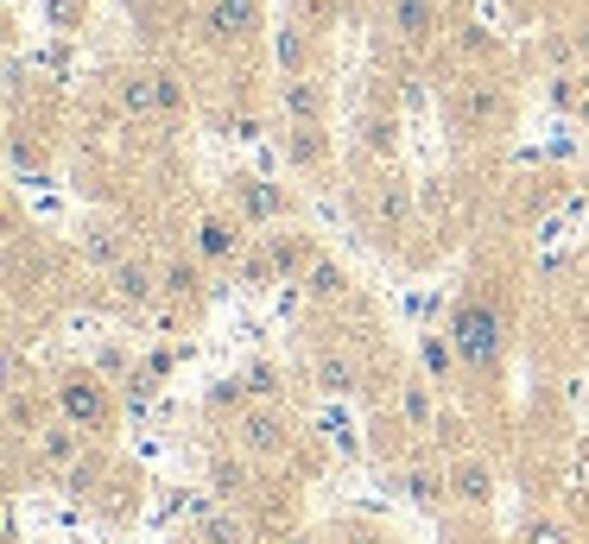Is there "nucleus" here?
<instances>
[{
    "label": "nucleus",
    "instance_id": "1",
    "mask_svg": "<svg viewBox=\"0 0 589 544\" xmlns=\"http://www.w3.org/2000/svg\"><path fill=\"white\" fill-rule=\"evenodd\" d=\"M450 342H456V355H463L469 374H488L494 355H501V317H494L481 298H469V304H456V317H450Z\"/></svg>",
    "mask_w": 589,
    "mask_h": 544
},
{
    "label": "nucleus",
    "instance_id": "2",
    "mask_svg": "<svg viewBox=\"0 0 589 544\" xmlns=\"http://www.w3.org/2000/svg\"><path fill=\"white\" fill-rule=\"evenodd\" d=\"M58 412L71 418L76 431H109L114 405L102 393V380L96 374H64V387H58Z\"/></svg>",
    "mask_w": 589,
    "mask_h": 544
},
{
    "label": "nucleus",
    "instance_id": "3",
    "mask_svg": "<svg viewBox=\"0 0 589 544\" xmlns=\"http://www.w3.org/2000/svg\"><path fill=\"white\" fill-rule=\"evenodd\" d=\"M260 20H266V7L260 0H203V38L210 45H248L260 33Z\"/></svg>",
    "mask_w": 589,
    "mask_h": 544
},
{
    "label": "nucleus",
    "instance_id": "4",
    "mask_svg": "<svg viewBox=\"0 0 589 544\" xmlns=\"http://www.w3.org/2000/svg\"><path fill=\"white\" fill-rule=\"evenodd\" d=\"M235 443L248 450V456H286L292 450V418L286 412H273V405H254V412H241V425H235Z\"/></svg>",
    "mask_w": 589,
    "mask_h": 544
},
{
    "label": "nucleus",
    "instance_id": "5",
    "mask_svg": "<svg viewBox=\"0 0 589 544\" xmlns=\"http://www.w3.org/2000/svg\"><path fill=\"white\" fill-rule=\"evenodd\" d=\"M387 33L400 45H431L438 38V0H387Z\"/></svg>",
    "mask_w": 589,
    "mask_h": 544
},
{
    "label": "nucleus",
    "instance_id": "6",
    "mask_svg": "<svg viewBox=\"0 0 589 544\" xmlns=\"http://www.w3.org/2000/svg\"><path fill=\"white\" fill-rule=\"evenodd\" d=\"M109 291H114V304L140 311V304H152V291H165V286L152 279V266H140V260H121V266H109Z\"/></svg>",
    "mask_w": 589,
    "mask_h": 544
},
{
    "label": "nucleus",
    "instance_id": "7",
    "mask_svg": "<svg viewBox=\"0 0 589 544\" xmlns=\"http://www.w3.org/2000/svg\"><path fill=\"white\" fill-rule=\"evenodd\" d=\"M38 463H45V469H76V463H83V431H76L71 418H64V425H51V431H38Z\"/></svg>",
    "mask_w": 589,
    "mask_h": 544
},
{
    "label": "nucleus",
    "instance_id": "8",
    "mask_svg": "<svg viewBox=\"0 0 589 544\" xmlns=\"http://www.w3.org/2000/svg\"><path fill=\"white\" fill-rule=\"evenodd\" d=\"M450 494H456V501H463V507H494V469H488V463H476V456H469V463H456V475H450Z\"/></svg>",
    "mask_w": 589,
    "mask_h": 544
},
{
    "label": "nucleus",
    "instance_id": "9",
    "mask_svg": "<svg viewBox=\"0 0 589 544\" xmlns=\"http://www.w3.org/2000/svg\"><path fill=\"white\" fill-rule=\"evenodd\" d=\"M494 114H501V89H488L481 76L456 83V121H463V127H481V121H494Z\"/></svg>",
    "mask_w": 589,
    "mask_h": 544
},
{
    "label": "nucleus",
    "instance_id": "10",
    "mask_svg": "<svg viewBox=\"0 0 589 544\" xmlns=\"http://www.w3.org/2000/svg\"><path fill=\"white\" fill-rule=\"evenodd\" d=\"M279 102H286V114H292L298 127H317V114H324V89H317L311 76H286Z\"/></svg>",
    "mask_w": 589,
    "mask_h": 544
},
{
    "label": "nucleus",
    "instance_id": "11",
    "mask_svg": "<svg viewBox=\"0 0 589 544\" xmlns=\"http://www.w3.org/2000/svg\"><path fill=\"white\" fill-rule=\"evenodd\" d=\"M235 248H241V228H235L228 216H203V222H197V260H228Z\"/></svg>",
    "mask_w": 589,
    "mask_h": 544
},
{
    "label": "nucleus",
    "instance_id": "12",
    "mask_svg": "<svg viewBox=\"0 0 589 544\" xmlns=\"http://www.w3.org/2000/svg\"><path fill=\"white\" fill-rule=\"evenodd\" d=\"M235 197H241V216L248 222H273L286 203H279V190H266L260 178H235Z\"/></svg>",
    "mask_w": 589,
    "mask_h": 544
},
{
    "label": "nucleus",
    "instance_id": "13",
    "mask_svg": "<svg viewBox=\"0 0 589 544\" xmlns=\"http://www.w3.org/2000/svg\"><path fill=\"white\" fill-rule=\"evenodd\" d=\"M121 109L127 114H159V71L121 76Z\"/></svg>",
    "mask_w": 589,
    "mask_h": 544
},
{
    "label": "nucleus",
    "instance_id": "14",
    "mask_svg": "<svg viewBox=\"0 0 589 544\" xmlns=\"http://www.w3.org/2000/svg\"><path fill=\"white\" fill-rule=\"evenodd\" d=\"M400 412H405V425H412V431H431V425H438V405H431V380H412V387L400 393Z\"/></svg>",
    "mask_w": 589,
    "mask_h": 544
},
{
    "label": "nucleus",
    "instance_id": "15",
    "mask_svg": "<svg viewBox=\"0 0 589 544\" xmlns=\"http://www.w3.org/2000/svg\"><path fill=\"white\" fill-rule=\"evenodd\" d=\"M311 374H317V387L336 393V400H342V393H355V362H349V355H317Z\"/></svg>",
    "mask_w": 589,
    "mask_h": 544
},
{
    "label": "nucleus",
    "instance_id": "16",
    "mask_svg": "<svg viewBox=\"0 0 589 544\" xmlns=\"http://www.w3.org/2000/svg\"><path fill=\"white\" fill-rule=\"evenodd\" d=\"M273 58H279V71H286V76H304V58H311V45H304V26H286V33H273Z\"/></svg>",
    "mask_w": 589,
    "mask_h": 544
},
{
    "label": "nucleus",
    "instance_id": "17",
    "mask_svg": "<svg viewBox=\"0 0 589 544\" xmlns=\"http://www.w3.org/2000/svg\"><path fill=\"white\" fill-rule=\"evenodd\" d=\"M362 146H368L374 159H393V146H400V121H393V114H368V121H362Z\"/></svg>",
    "mask_w": 589,
    "mask_h": 544
},
{
    "label": "nucleus",
    "instance_id": "18",
    "mask_svg": "<svg viewBox=\"0 0 589 544\" xmlns=\"http://www.w3.org/2000/svg\"><path fill=\"white\" fill-rule=\"evenodd\" d=\"M418 362H425V374H431V380H450V367L463 362V355H456V342H443V336H425V342H418Z\"/></svg>",
    "mask_w": 589,
    "mask_h": 544
},
{
    "label": "nucleus",
    "instance_id": "19",
    "mask_svg": "<svg viewBox=\"0 0 589 544\" xmlns=\"http://www.w3.org/2000/svg\"><path fill=\"white\" fill-rule=\"evenodd\" d=\"M405 494H412V501H418V507H443V501H450V475L412 469V475H405Z\"/></svg>",
    "mask_w": 589,
    "mask_h": 544
},
{
    "label": "nucleus",
    "instance_id": "20",
    "mask_svg": "<svg viewBox=\"0 0 589 544\" xmlns=\"http://www.w3.org/2000/svg\"><path fill=\"white\" fill-rule=\"evenodd\" d=\"M266 260H273V273L292 279L298 266H304V241H298V235H273V241H266Z\"/></svg>",
    "mask_w": 589,
    "mask_h": 544
},
{
    "label": "nucleus",
    "instance_id": "21",
    "mask_svg": "<svg viewBox=\"0 0 589 544\" xmlns=\"http://www.w3.org/2000/svg\"><path fill=\"white\" fill-rule=\"evenodd\" d=\"M83 260H96V266H121V241H114V228H89L83 235Z\"/></svg>",
    "mask_w": 589,
    "mask_h": 544
},
{
    "label": "nucleus",
    "instance_id": "22",
    "mask_svg": "<svg viewBox=\"0 0 589 544\" xmlns=\"http://www.w3.org/2000/svg\"><path fill=\"white\" fill-rule=\"evenodd\" d=\"M241 393H254V400H279V367L254 362L248 374H241Z\"/></svg>",
    "mask_w": 589,
    "mask_h": 544
},
{
    "label": "nucleus",
    "instance_id": "23",
    "mask_svg": "<svg viewBox=\"0 0 589 544\" xmlns=\"http://www.w3.org/2000/svg\"><path fill=\"white\" fill-rule=\"evenodd\" d=\"M159 286H165V298H197L203 273H197L190 260H178V266H165V279H159Z\"/></svg>",
    "mask_w": 589,
    "mask_h": 544
},
{
    "label": "nucleus",
    "instance_id": "24",
    "mask_svg": "<svg viewBox=\"0 0 589 544\" xmlns=\"http://www.w3.org/2000/svg\"><path fill=\"white\" fill-rule=\"evenodd\" d=\"M304 286H311V298H336V291H342V266H330V260H311Z\"/></svg>",
    "mask_w": 589,
    "mask_h": 544
},
{
    "label": "nucleus",
    "instance_id": "25",
    "mask_svg": "<svg viewBox=\"0 0 589 544\" xmlns=\"http://www.w3.org/2000/svg\"><path fill=\"white\" fill-rule=\"evenodd\" d=\"M210 488H216L222 501H235V494H241V488H248V469H241V463H228V456H222L216 469H210Z\"/></svg>",
    "mask_w": 589,
    "mask_h": 544
},
{
    "label": "nucleus",
    "instance_id": "26",
    "mask_svg": "<svg viewBox=\"0 0 589 544\" xmlns=\"http://www.w3.org/2000/svg\"><path fill=\"white\" fill-rule=\"evenodd\" d=\"M203 544H248V526L241 519H203Z\"/></svg>",
    "mask_w": 589,
    "mask_h": 544
},
{
    "label": "nucleus",
    "instance_id": "27",
    "mask_svg": "<svg viewBox=\"0 0 589 544\" xmlns=\"http://www.w3.org/2000/svg\"><path fill=\"white\" fill-rule=\"evenodd\" d=\"M7 425H13V437H26V431H33V405H26V393H20V387L7 393Z\"/></svg>",
    "mask_w": 589,
    "mask_h": 544
},
{
    "label": "nucleus",
    "instance_id": "28",
    "mask_svg": "<svg viewBox=\"0 0 589 544\" xmlns=\"http://www.w3.org/2000/svg\"><path fill=\"white\" fill-rule=\"evenodd\" d=\"M519 544H571V539H564V526H557V519H532Z\"/></svg>",
    "mask_w": 589,
    "mask_h": 544
},
{
    "label": "nucleus",
    "instance_id": "29",
    "mask_svg": "<svg viewBox=\"0 0 589 544\" xmlns=\"http://www.w3.org/2000/svg\"><path fill=\"white\" fill-rule=\"evenodd\" d=\"M317 152H324V140H317V127H298V134H292V159H298V165H311Z\"/></svg>",
    "mask_w": 589,
    "mask_h": 544
},
{
    "label": "nucleus",
    "instance_id": "30",
    "mask_svg": "<svg viewBox=\"0 0 589 544\" xmlns=\"http://www.w3.org/2000/svg\"><path fill=\"white\" fill-rule=\"evenodd\" d=\"M185 109V89H178V76L159 71V114H178Z\"/></svg>",
    "mask_w": 589,
    "mask_h": 544
},
{
    "label": "nucleus",
    "instance_id": "31",
    "mask_svg": "<svg viewBox=\"0 0 589 544\" xmlns=\"http://www.w3.org/2000/svg\"><path fill=\"white\" fill-rule=\"evenodd\" d=\"M380 216H393V222L405 216V190H400V184H387V190H380Z\"/></svg>",
    "mask_w": 589,
    "mask_h": 544
},
{
    "label": "nucleus",
    "instance_id": "32",
    "mask_svg": "<svg viewBox=\"0 0 589 544\" xmlns=\"http://www.w3.org/2000/svg\"><path fill=\"white\" fill-rule=\"evenodd\" d=\"M76 13H83V0H51V26H76Z\"/></svg>",
    "mask_w": 589,
    "mask_h": 544
},
{
    "label": "nucleus",
    "instance_id": "33",
    "mask_svg": "<svg viewBox=\"0 0 589 544\" xmlns=\"http://www.w3.org/2000/svg\"><path fill=\"white\" fill-rule=\"evenodd\" d=\"M571 45H577V58H584V64H589V13H584V20H577V38H571Z\"/></svg>",
    "mask_w": 589,
    "mask_h": 544
},
{
    "label": "nucleus",
    "instance_id": "34",
    "mask_svg": "<svg viewBox=\"0 0 589 544\" xmlns=\"http://www.w3.org/2000/svg\"><path fill=\"white\" fill-rule=\"evenodd\" d=\"M286 544H317V539H286Z\"/></svg>",
    "mask_w": 589,
    "mask_h": 544
}]
</instances>
